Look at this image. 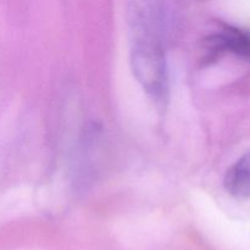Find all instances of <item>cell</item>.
Instances as JSON below:
<instances>
[{
  "mask_svg": "<svg viewBox=\"0 0 250 250\" xmlns=\"http://www.w3.org/2000/svg\"><path fill=\"white\" fill-rule=\"evenodd\" d=\"M129 36L132 72L153 102L164 105L168 94L164 31L151 28L132 29Z\"/></svg>",
  "mask_w": 250,
  "mask_h": 250,
  "instance_id": "cell-1",
  "label": "cell"
},
{
  "mask_svg": "<svg viewBox=\"0 0 250 250\" xmlns=\"http://www.w3.org/2000/svg\"><path fill=\"white\" fill-rule=\"evenodd\" d=\"M208 49L212 55L229 51L237 56L250 59V31L226 27L208 39Z\"/></svg>",
  "mask_w": 250,
  "mask_h": 250,
  "instance_id": "cell-2",
  "label": "cell"
},
{
  "mask_svg": "<svg viewBox=\"0 0 250 250\" xmlns=\"http://www.w3.org/2000/svg\"><path fill=\"white\" fill-rule=\"evenodd\" d=\"M226 192L237 199L250 198V151L243 154L227 170L224 178Z\"/></svg>",
  "mask_w": 250,
  "mask_h": 250,
  "instance_id": "cell-3",
  "label": "cell"
}]
</instances>
